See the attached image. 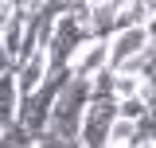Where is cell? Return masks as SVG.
<instances>
[{
  "label": "cell",
  "mask_w": 156,
  "mask_h": 148,
  "mask_svg": "<svg viewBox=\"0 0 156 148\" xmlns=\"http://www.w3.org/2000/svg\"><path fill=\"white\" fill-rule=\"evenodd\" d=\"M90 105V82L82 78H70L62 90H58L55 105H51V117H47V132L55 136H66V140H78V125H82V113Z\"/></svg>",
  "instance_id": "7a4b0ae2"
},
{
  "label": "cell",
  "mask_w": 156,
  "mask_h": 148,
  "mask_svg": "<svg viewBox=\"0 0 156 148\" xmlns=\"http://www.w3.org/2000/svg\"><path fill=\"white\" fill-rule=\"evenodd\" d=\"M35 148H82V144L66 140V136H55V132H43V136H35Z\"/></svg>",
  "instance_id": "30bf717a"
},
{
  "label": "cell",
  "mask_w": 156,
  "mask_h": 148,
  "mask_svg": "<svg viewBox=\"0 0 156 148\" xmlns=\"http://www.w3.org/2000/svg\"><path fill=\"white\" fill-rule=\"evenodd\" d=\"M144 113H152V105L140 101V97H125V101H117V121H140Z\"/></svg>",
  "instance_id": "9c48e42d"
},
{
  "label": "cell",
  "mask_w": 156,
  "mask_h": 148,
  "mask_svg": "<svg viewBox=\"0 0 156 148\" xmlns=\"http://www.w3.org/2000/svg\"><path fill=\"white\" fill-rule=\"evenodd\" d=\"M70 78H74L70 70L47 74V78H43V86H39L35 93L20 97V109H16V125H20V129H27L31 136H43V132H47V117H51V105H55L58 90H62Z\"/></svg>",
  "instance_id": "3957f363"
},
{
  "label": "cell",
  "mask_w": 156,
  "mask_h": 148,
  "mask_svg": "<svg viewBox=\"0 0 156 148\" xmlns=\"http://www.w3.org/2000/svg\"><path fill=\"white\" fill-rule=\"evenodd\" d=\"M16 109H20L16 78H12V74H0V132L16 125Z\"/></svg>",
  "instance_id": "ba28073f"
},
{
  "label": "cell",
  "mask_w": 156,
  "mask_h": 148,
  "mask_svg": "<svg viewBox=\"0 0 156 148\" xmlns=\"http://www.w3.org/2000/svg\"><path fill=\"white\" fill-rule=\"evenodd\" d=\"M148 148H152V144H148Z\"/></svg>",
  "instance_id": "7c38bea8"
},
{
  "label": "cell",
  "mask_w": 156,
  "mask_h": 148,
  "mask_svg": "<svg viewBox=\"0 0 156 148\" xmlns=\"http://www.w3.org/2000/svg\"><path fill=\"white\" fill-rule=\"evenodd\" d=\"M0 74H12V62H8V55H4V47H0Z\"/></svg>",
  "instance_id": "8fae6325"
},
{
  "label": "cell",
  "mask_w": 156,
  "mask_h": 148,
  "mask_svg": "<svg viewBox=\"0 0 156 148\" xmlns=\"http://www.w3.org/2000/svg\"><path fill=\"white\" fill-rule=\"evenodd\" d=\"M117 12H121V0H90V8H86L90 39L109 43V39L117 35Z\"/></svg>",
  "instance_id": "5b68a950"
},
{
  "label": "cell",
  "mask_w": 156,
  "mask_h": 148,
  "mask_svg": "<svg viewBox=\"0 0 156 148\" xmlns=\"http://www.w3.org/2000/svg\"><path fill=\"white\" fill-rule=\"evenodd\" d=\"M86 8L90 0H66V12L55 16L47 43H43V55H47V74L70 70V58L90 43V27H86Z\"/></svg>",
  "instance_id": "6da1fadb"
},
{
  "label": "cell",
  "mask_w": 156,
  "mask_h": 148,
  "mask_svg": "<svg viewBox=\"0 0 156 148\" xmlns=\"http://www.w3.org/2000/svg\"><path fill=\"white\" fill-rule=\"evenodd\" d=\"M152 23L148 27H121L113 39H109V62L105 70H121L129 58H136L140 51H152Z\"/></svg>",
  "instance_id": "277c9868"
},
{
  "label": "cell",
  "mask_w": 156,
  "mask_h": 148,
  "mask_svg": "<svg viewBox=\"0 0 156 148\" xmlns=\"http://www.w3.org/2000/svg\"><path fill=\"white\" fill-rule=\"evenodd\" d=\"M105 62H109V43H101V39H90L74 58H70V74L82 78V82H90L94 74L105 70Z\"/></svg>",
  "instance_id": "8992f818"
},
{
  "label": "cell",
  "mask_w": 156,
  "mask_h": 148,
  "mask_svg": "<svg viewBox=\"0 0 156 148\" xmlns=\"http://www.w3.org/2000/svg\"><path fill=\"white\" fill-rule=\"evenodd\" d=\"M12 78H16V93L20 97L35 93L39 86H43V78H47V55H43V51H31V55L12 70Z\"/></svg>",
  "instance_id": "52a82bcc"
}]
</instances>
